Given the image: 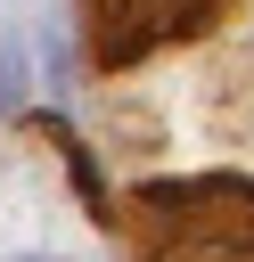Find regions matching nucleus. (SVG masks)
<instances>
[{"label":"nucleus","mask_w":254,"mask_h":262,"mask_svg":"<svg viewBox=\"0 0 254 262\" xmlns=\"http://www.w3.org/2000/svg\"><path fill=\"white\" fill-rule=\"evenodd\" d=\"M131 237L139 262H254V180H139Z\"/></svg>","instance_id":"1"},{"label":"nucleus","mask_w":254,"mask_h":262,"mask_svg":"<svg viewBox=\"0 0 254 262\" xmlns=\"http://www.w3.org/2000/svg\"><path fill=\"white\" fill-rule=\"evenodd\" d=\"M221 8L229 0H82V41H90V66L123 74L147 49H172V41L205 33Z\"/></svg>","instance_id":"2"},{"label":"nucleus","mask_w":254,"mask_h":262,"mask_svg":"<svg viewBox=\"0 0 254 262\" xmlns=\"http://www.w3.org/2000/svg\"><path fill=\"white\" fill-rule=\"evenodd\" d=\"M25 98V33H0V106Z\"/></svg>","instance_id":"3"},{"label":"nucleus","mask_w":254,"mask_h":262,"mask_svg":"<svg viewBox=\"0 0 254 262\" xmlns=\"http://www.w3.org/2000/svg\"><path fill=\"white\" fill-rule=\"evenodd\" d=\"M33 262H49V254H33Z\"/></svg>","instance_id":"4"}]
</instances>
